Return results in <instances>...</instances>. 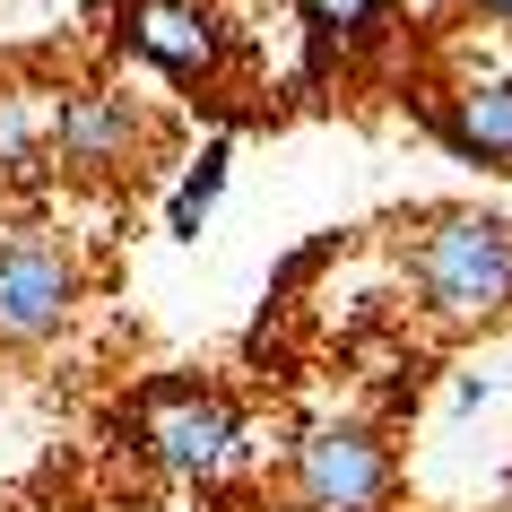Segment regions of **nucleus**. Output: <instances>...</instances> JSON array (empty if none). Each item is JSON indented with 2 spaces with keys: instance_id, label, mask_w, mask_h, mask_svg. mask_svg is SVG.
I'll list each match as a JSON object with an SVG mask.
<instances>
[{
  "instance_id": "11",
  "label": "nucleus",
  "mask_w": 512,
  "mask_h": 512,
  "mask_svg": "<svg viewBox=\"0 0 512 512\" xmlns=\"http://www.w3.org/2000/svg\"><path fill=\"white\" fill-rule=\"evenodd\" d=\"M478 9H486V18H495V27H512V0H478Z\"/></svg>"
},
{
  "instance_id": "6",
  "label": "nucleus",
  "mask_w": 512,
  "mask_h": 512,
  "mask_svg": "<svg viewBox=\"0 0 512 512\" xmlns=\"http://www.w3.org/2000/svg\"><path fill=\"white\" fill-rule=\"evenodd\" d=\"M122 44L174 87H209L226 70V27L209 0H122Z\"/></svg>"
},
{
  "instance_id": "8",
  "label": "nucleus",
  "mask_w": 512,
  "mask_h": 512,
  "mask_svg": "<svg viewBox=\"0 0 512 512\" xmlns=\"http://www.w3.org/2000/svg\"><path fill=\"white\" fill-rule=\"evenodd\" d=\"M434 131L452 139L469 165H495V174H512V79H469L452 105L434 113Z\"/></svg>"
},
{
  "instance_id": "7",
  "label": "nucleus",
  "mask_w": 512,
  "mask_h": 512,
  "mask_svg": "<svg viewBox=\"0 0 512 512\" xmlns=\"http://www.w3.org/2000/svg\"><path fill=\"white\" fill-rule=\"evenodd\" d=\"M53 79H0V183H44L53 174V131H61Z\"/></svg>"
},
{
  "instance_id": "4",
  "label": "nucleus",
  "mask_w": 512,
  "mask_h": 512,
  "mask_svg": "<svg viewBox=\"0 0 512 512\" xmlns=\"http://www.w3.org/2000/svg\"><path fill=\"white\" fill-rule=\"evenodd\" d=\"M296 512H391V452L374 426H313L287 469Z\"/></svg>"
},
{
  "instance_id": "5",
  "label": "nucleus",
  "mask_w": 512,
  "mask_h": 512,
  "mask_svg": "<svg viewBox=\"0 0 512 512\" xmlns=\"http://www.w3.org/2000/svg\"><path fill=\"white\" fill-rule=\"evenodd\" d=\"M139 148H148V113H139L131 87H70L61 96L53 174H70V183H113V174H139Z\"/></svg>"
},
{
  "instance_id": "9",
  "label": "nucleus",
  "mask_w": 512,
  "mask_h": 512,
  "mask_svg": "<svg viewBox=\"0 0 512 512\" xmlns=\"http://www.w3.org/2000/svg\"><path fill=\"white\" fill-rule=\"evenodd\" d=\"M226 165H235V148H226V139H209V148H200V165L183 174V191L165 200V235H174V243H191L200 226H209L217 191H226Z\"/></svg>"
},
{
  "instance_id": "1",
  "label": "nucleus",
  "mask_w": 512,
  "mask_h": 512,
  "mask_svg": "<svg viewBox=\"0 0 512 512\" xmlns=\"http://www.w3.org/2000/svg\"><path fill=\"white\" fill-rule=\"evenodd\" d=\"M400 270L434 322H495V313H512V217L486 209L426 217V235L400 252Z\"/></svg>"
},
{
  "instance_id": "10",
  "label": "nucleus",
  "mask_w": 512,
  "mask_h": 512,
  "mask_svg": "<svg viewBox=\"0 0 512 512\" xmlns=\"http://www.w3.org/2000/svg\"><path fill=\"white\" fill-rule=\"evenodd\" d=\"M304 27H313V53H348V44H374L382 18H391V0H296Z\"/></svg>"
},
{
  "instance_id": "2",
  "label": "nucleus",
  "mask_w": 512,
  "mask_h": 512,
  "mask_svg": "<svg viewBox=\"0 0 512 512\" xmlns=\"http://www.w3.org/2000/svg\"><path fill=\"white\" fill-rule=\"evenodd\" d=\"M139 426V452L157 460L165 478H226L243 460V408L226 400V391H209V382H148L131 408Z\"/></svg>"
},
{
  "instance_id": "3",
  "label": "nucleus",
  "mask_w": 512,
  "mask_h": 512,
  "mask_svg": "<svg viewBox=\"0 0 512 512\" xmlns=\"http://www.w3.org/2000/svg\"><path fill=\"white\" fill-rule=\"evenodd\" d=\"M79 313V261L44 226H0V348H44Z\"/></svg>"
}]
</instances>
